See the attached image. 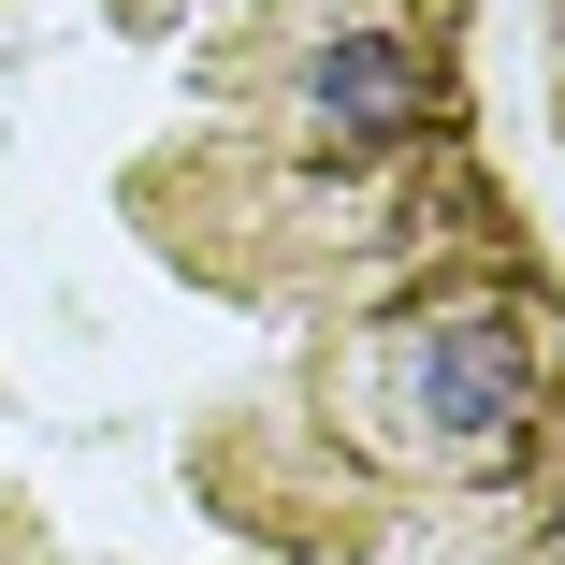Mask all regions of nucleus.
Here are the masks:
<instances>
[{
    "mask_svg": "<svg viewBox=\"0 0 565 565\" xmlns=\"http://www.w3.org/2000/svg\"><path fill=\"white\" fill-rule=\"evenodd\" d=\"M435 87H449V58L406 30V15H333L305 58H290V131L319 146V160H377V146H406L420 117H435Z\"/></svg>",
    "mask_w": 565,
    "mask_h": 565,
    "instance_id": "obj_2",
    "label": "nucleus"
},
{
    "mask_svg": "<svg viewBox=\"0 0 565 565\" xmlns=\"http://www.w3.org/2000/svg\"><path fill=\"white\" fill-rule=\"evenodd\" d=\"M377 406H392L406 449H435L465 479H508L536 449V349H522L508 305H420L377 349Z\"/></svg>",
    "mask_w": 565,
    "mask_h": 565,
    "instance_id": "obj_1",
    "label": "nucleus"
}]
</instances>
